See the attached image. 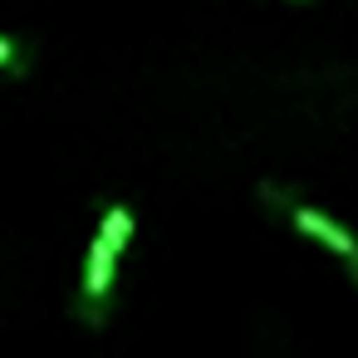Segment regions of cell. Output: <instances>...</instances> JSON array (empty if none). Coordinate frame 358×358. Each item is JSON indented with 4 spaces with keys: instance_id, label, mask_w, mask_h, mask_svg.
<instances>
[{
    "instance_id": "1",
    "label": "cell",
    "mask_w": 358,
    "mask_h": 358,
    "mask_svg": "<svg viewBox=\"0 0 358 358\" xmlns=\"http://www.w3.org/2000/svg\"><path fill=\"white\" fill-rule=\"evenodd\" d=\"M118 245H108L99 231L89 241V255H84V280H79V314L99 329L103 314H108V294H113V275H118Z\"/></svg>"
},
{
    "instance_id": "2",
    "label": "cell",
    "mask_w": 358,
    "mask_h": 358,
    "mask_svg": "<svg viewBox=\"0 0 358 358\" xmlns=\"http://www.w3.org/2000/svg\"><path fill=\"white\" fill-rule=\"evenodd\" d=\"M294 226H299L304 236H314L319 245H329L334 255H343L348 270H353V280H358V236H353V231H343L338 221H329V216L314 211V206H294Z\"/></svg>"
},
{
    "instance_id": "3",
    "label": "cell",
    "mask_w": 358,
    "mask_h": 358,
    "mask_svg": "<svg viewBox=\"0 0 358 358\" xmlns=\"http://www.w3.org/2000/svg\"><path fill=\"white\" fill-rule=\"evenodd\" d=\"M133 231H138V221H133V211H128L123 201H113V206L103 211V221H99V236H103L108 245H118V250H128Z\"/></svg>"
},
{
    "instance_id": "4",
    "label": "cell",
    "mask_w": 358,
    "mask_h": 358,
    "mask_svg": "<svg viewBox=\"0 0 358 358\" xmlns=\"http://www.w3.org/2000/svg\"><path fill=\"white\" fill-rule=\"evenodd\" d=\"M0 69H10V74H20V69H25L20 45H15V40H6V35H0Z\"/></svg>"
}]
</instances>
